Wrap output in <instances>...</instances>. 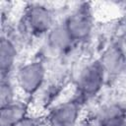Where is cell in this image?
I'll return each mask as SVG.
<instances>
[{"mask_svg":"<svg viewBox=\"0 0 126 126\" xmlns=\"http://www.w3.org/2000/svg\"><path fill=\"white\" fill-rule=\"evenodd\" d=\"M43 125H45L44 120H41L39 117L29 114L14 126H43Z\"/></svg>","mask_w":126,"mask_h":126,"instance_id":"cell-12","label":"cell"},{"mask_svg":"<svg viewBox=\"0 0 126 126\" xmlns=\"http://www.w3.org/2000/svg\"><path fill=\"white\" fill-rule=\"evenodd\" d=\"M24 24L27 31L34 35H46L53 28L54 17L52 11L43 4H30L24 14Z\"/></svg>","mask_w":126,"mask_h":126,"instance_id":"cell-4","label":"cell"},{"mask_svg":"<svg viewBox=\"0 0 126 126\" xmlns=\"http://www.w3.org/2000/svg\"><path fill=\"white\" fill-rule=\"evenodd\" d=\"M16 98L15 96V87L11 82L10 78L1 79L0 84V106L8 104L14 101Z\"/></svg>","mask_w":126,"mask_h":126,"instance_id":"cell-11","label":"cell"},{"mask_svg":"<svg viewBox=\"0 0 126 126\" xmlns=\"http://www.w3.org/2000/svg\"><path fill=\"white\" fill-rule=\"evenodd\" d=\"M63 23L75 43L88 39L94 29V17L90 5L88 3L81 4Z\"/></svg>","mask_w":126,"mask_h":126,"instance_id":"cell-3","label":"cell"},{"mask_svg":"<svg viewBox=\"0 0 126 126\" xmlns=\"http://www.w3.org/2000/svg\"><path fill=\"white\" fill-rule=\"evenodd\" d=\"M29 115L28 104L19 99L0 106V126H14Z\"/></svg>","mask_w":126,"mask_h":126,"instance_id":"cell-8","label":"cell"},{"mask_svg":"<svg viewBox=\"0 0 126 126\" xmlns=\"http://www.w3.org/2000/svg\"><path fill=\"white\" fill-rule=\"evenodd\" d=\"M125 72H126V69H125Z\"/></svg>","mask_w":126,"mask_h":126,"instance_id":"cell-13","label":"cell"},{"mask_svg":"<svg viewBox=\"0 0 126 126\" xmlns=\"http://www.w3.org/2000/svg\"><path fill=\"white\" fill-rule=\"evenodd\" d=\"M18 56L15 42L8 36H2L0 42V71L1 79L9 78L14 69Z\"/></svg>","mask_w":126,"mask_h":126,"instance_id":"cell-9","label":"cell"},{"mask_svg":"<svg viewBox=\"0 0 126 126\" xmlns=\"http://www.w3.org/2000/svg\"><path fill=\"white\" fill-rule=\"evenodd\" d=\"M46 75L45 65L41 61L33 60L27 62L17 71V86L27 95H33L43 87Z\"/></svg>","mask_w":126,"mask_h":126,"instance_id":"cell-2","label":"cell"},{"mask_svg":"<svg viewBox=\"0 0 126 126\" xmlns=\"http://www.w3.org/2000/svg\"><path fill=\"white\" fill-rule=\"evenodd\" d=\"M98 126H126V111L120 107L107 110L100 118Z\"/></svg>","mask_w":126,"mask_h":126,"instance_id":"cell-10","label":"cell"},{"mask_svg":"<svg viewBox=\"0 0 126 126\" xmlns=\"http://www.w3.org/2000/svg\"><path fill=\"white\" fill-rule=\"evenodd\" d=\"M48 47L56 53L62 54L71 50L75 41L71 37L64 23L56 24L46 34Z\"/></svg>","mask_w":126,"mask_h":126,"instance_id":"cell-7","label":"cell"},{"mask_svg":"<svg viewBox=\"0 0 126 126\" xmlns=\"http://www.w3.org/2000/svg\"><path fill=\"white\" fill-rule=\"evenodd\" d=\"M82 102L77 96L60 102L48 111L44 122L47 126H76L82 111Z\"/></svg>","mask_w":126,"mask_h":126,"instance_id":"cell-5","label":"cell"},{"mask_svg":"<svg viewBox=\"0 0 126 126\" xmlns=\"http://www.w3.org/2000/svg\"><path fill=\"white\" fill-rule=\"evenodd\" d=\"M106 77L105 71L98 59L89 62L81 69L77 78V97L84 101L96 95L101 91Z\"/></svg>","mask_w":126,"mask_h":126,"instance_id":"cell-1","label":"cell"},{"mask_svg":"<svg viewBox=\"0 0 126 126\" xmlns=\"http://www.w3.org/2000/svg\"><path fill=\"white\" fill-rule=\"evenodd\" d=\"M98 60L106 76H118L126 69V53L118 43H112L106 47Z\"/></svg>","mask_w":126,"mask_h":126,"instance_id":"cell-6","label":"cell"}]
</instances>
